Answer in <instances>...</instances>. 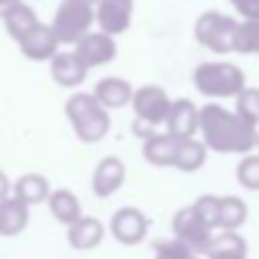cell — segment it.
I'll return each instance as SVG.
<instances>
[{
  "instance_id": "6da1fadb",
  "label": "cell",
  "mask_w": 259,
  "mask_h": 259,
  "mask_svg": "<svg viewBox=\"0 0 259 259\" xmlns=\"http://www.w3.org/2000/svg\"><path fill=\"white\" fill-rule=\"evenodd\" d=\"M200 134L208 150L219 154H247L257 146L255 125L219 103L200 107Z\"/></svg>"
},
{
  "instance_id": "7a4b0ae2",
  "label": "cell",
  "mask_w": 259,
  "mask_h": 259,
  "mask_svg": "<svg viewBox=\"0 0 259 259\" xmlns=\"http://www.w3.org/2000/svg\"><path fill=\"white\" fill-rule=\"evenodd\" d=\"M65 113L75 130V136L85 144H95L109 132L111 119L107 107L93 93H73L65 103Z\"/></svg>"
},
{
  "instance_id": "3957f363",
  "label": "cell",
  "mask_w": 259,
  "mask_h": 259,
  "mask_svg": "<svg viewBox=\"0 0 259 259\" xmlns=\"http://www.w3.org/2000/svg\"><path fill=\"white\" fill-rule=\"evenodd\" d=\"M192 83L198 93L206 97L229 99L237 97L245 89V73L241 67L229 61L200 63L192 73Z\"/></svg>"
},
{
  "instance_id": "277c9868",
  "label": "cell",
  "mask_w": 259,
  "mask_h": 259,
  "mask_svg": "<svg viewBox=\"0 0 259 259\" xmlns=\"http://www.w3.org/2000/svg\"><path fill=\"white\" fill-rule=\"evenodd\" d=\"M237 26L239 22L233 16L223 14L219 10H206L194 22V38L204 49L217 55H227L235 51Z\"/></svg>"
},
{
  "instance_id": "5b68a950",
  "label": "cell",
  "mask_w": 259,
  "mask_h": 259,
  "mask_svg": "<svg viewBox=\"0 0 259 259\" xmlns=\"http://www.w3.org/2000/svg\"><path fill=\"white\" fill-rule=\"evenodd\" d=\"M95 20L93 4L87 0H61L55 16L53 30L57 32L61 45H75L81 36H85Z\"/></svg>"
},
{
  "instance_id": "8992f818",
  "label": "cell",
  "mask_w": 259,
  "mask_h": 259,
  "mask_svg": "<svg viewBox=\"0 0 259 259\" xmlns=\"http://www.w3.org/2000/svg\"><path fill=\"white\" fill-rule=\"evenodd\" d=\"M132 107L136 113V121L154 130V127L166 123L172 101L160 85H144L134 91Z\"/></svg>"
},
{
  "instance_id": "52a82bcc",
  "label": "cell",
  "mask_w": 259,
  "mask_h": 259,
  "mask_svg": "<svg viewBox=\"0 0 259 259\" xmlns=\"http://www.w3.org/2000/svg\"><path fill=\"white\" fill-rule=\"evenodd\" d=\"M172 233L176 239L186 243L194 253H204L212 239V227L196 212V208L192 204L174 212Z\"/></svg>"
},
{
  "instance_id": "ba28073f",
  "label": "cell",
  "mask_w": 259,
  "mask_h": 259,
  "mask_svg": "<svg viewBox=\"0 0 259 259\" xmlns=\"http://www.w3.org/2000/svg\"><path fill=\"white\" fill-rule=\"evenodd\" d=\"M75 53L89 69H93L111 63L117 55V45L113 40V34L99 28L97 32H87L85 36H81L75 42Z\"/></svg>"
},
{
  "instance_id": "9c48e42d",
  "label": "cell",
  "mask_w": 259,
  "mask_h": 259,
  "mask_svg": "<svg viewBox=\"0 0 259 259\" xmlns=\"http://www.w3.org/2000/svg\"><path fill=\"white\" fill-rule=\"evenodd\" d=\"M109 229L113 239L121 245H138L148 233V219L136 206H121L113 212Z\"/></svg>"
},
{
  "instance_id": "30bf717a",
  "label": "cell",
  "mask_w": 259,
  "mask_h": 259,
  "mask_svg": "<svg viewBox=\"0 0 259 259\" xmlns=\"http://www.w3.org/2000/svg\"><path fill=\"white\" fill-rule=\"evenodd\" d=\"M59 36L57 32L53 30L51 24H45V22H38L32 30H28L20 40H18V47H20V53L30 59V61H49L53 59L59 51Z\"/></svg>"
},
{
  "instance_id": "8fae6325",
  "label": "cell",
  "mask_w": 259,
  "mask_h": 259,
  "mask_svg": "<svg viewBox=\"0 0 259 259\" xmlns=\"http://www.w3.org/2000/svg\"><path fill=\"white\" fill-rule=\"evenodd\" d=\"M134 16V0H99L95 10V20L101 30L117 36L123 34Z\"/></svg>"
},
{
  "instance_id": "7c38bea8",
  "label": "cell",
  "mask_w": 259,
  "mask_h": 259,
  "mask_svg": "<svg viewBox=\"0 0 259 259\" xmlns=\"http://www.w3.org/2000/svg\"><path fill=\"white\" fill-rule=\"evenodd\" d=\"M166 132H170L178 140L194 138V134L200 132V109L186 97L172 101L166 119Z\"/></svg>"
},
{
  "instance_id": "4fadbf2b",
  "label": "cell",
  "mask_w": 259,
  "mask_h": 259,
  "mask_svg": "<svg viewBox=\"0 0 259 259\" xmlns=\"http://www.w3.org/2000/svg\"><path fill=\"white\" fill-rule=\"evenodd\" d=\"M125 180V166L117 156H105L93 170L91 188L99 198H107L113 194Z\"/></svg>"
},
{
  "instance_id": "5bb4252c",
  "label": "cell",
  "mask_w": 259,
  "mask_h": 259,
  "mask_svg": "<svg viewBox=\"0 0 259 259\" xmlns=\"http://www.w3.org/2000/svg\"><path fill=\"white\" fill-rule=\"evenodd\" d=\"M89 67L81 61L75 51L57 53L51 59V77L61 87H77L85 81Z\"/></svg>"
},
{
  "instance_id": "9a60e30c",
  "label": "cell",
  "mask_w": 259,
  "mask_h": 259,
  "mask_svg": "<svg viewBox=\"0 0 259 259\" xmlns=\"http://www.w3.org/2000/svg\"><path fill=\"white\" fill-rule=\"evenodd\" d=\"M178 142L180 140L176 136H172L170 132H166V134H152V136H148L144 140L142 156L152 166H162V168L164 166H174Z\"/></svg>"
},
{
  "instance_id": "2e32d148",
  "label": "cell",
  "mask_w": 259,
  "mask_h": 259,
  "mask_svg": "<svg viewBox=\"0 0 259 259\" xmlns=\"http://www.w3.org/2000/svg\"><path fill=\"white\" fill-rule=\"evenodd\" d=\"M103 235H105V229L101 221H97L95 217H79L67 229V239L71 247L77 251H89L97 247L103 241Z\"/></svg>"
},
{
  "instance_id": "e0dca14e",
  "label": "cell",
  "mask_w": 259,
  "mask_h": 259,
  "mask_svg": "<svg viewBox=\"0 0 259 259\" xmlns=\"http://www.w3.org/2000/svg\"><path fill=\"white\" fill-rule=\"evenodd\" d=\"M93 95L107 109H119V107L132 103L134 89H132L130 81H125L121 77H103L95 83Z\"/></svg>"
},
{
  "instance_id": "ac0fdd59",
  "label": "cell",
  "mask_w": 259,
  "mask_h": 259,
  "mask_svg": "<svg viewBox=\"0 0 259 259\" xmlns=\"http://www.w3.org/2000/svg\"><path fill=\"white\" fill-rule=\"evenodd\" d=\"M28 225V204L22 202L18 196L0 200V235L14 237L22 233Z\"/></svg>"
},
{
  "instance_id": "d6986e66",
  "label": "cell",
  "mask_w": 259,
  "mask_h": 259,
  "mask_svg": "<svg viewBox=\"0 0 259 259\" xmlns=\"http://www.w3.org/2000/svg\"><path fill=\"white\" fill-rule=\"evenodd\" d=\"M210 259H225V257H241L247 255V241L231 229H221L219 235H212L206 251Z\"/></svg>"
},
{
  "instance_id": "ffe728a7",
  "label": "cell",
  "mask_w": 259,
  "mask_h": 259,
  "mask_svg": "<svg viewBox=\"0 0 259 259\" xmlns=\"http://www.w3.org/2000/svg\"><path fill=\"white\" fill-rule=\"evenodd\" d=\"M49 194H51V186H49V180L42 174L28 172V174H22L14 182V196H18L28 206L49 200Z\"/></svg>"
},
{
  "instance_id": "44dd1931",
  "label": "cell",
  "mask_w": 259,
  "mask_h": 259,
  "mask_svg": "<svg viewBox=\"0 0 259 259\" xmlns=\"http://www.w3.org/2000/svg\"><path fill=\"white\" fill-rule=\"evenodd\" d=\"M2 20H4V26H6V32L10 34V38H14L16 42L28 32V30H32L40 20L36 18V12L26 4V2H18L16 6H12L4 16H2Z\"/></svg>"
},
{
  "instance_id": "7402d4cb",
  "label": "cell",
  "mask_w": 259,
  "mask_h": 259,
  "mask_svg": "<svg viewBox=\"0 0 259 259\" xmlns=\"http://www.w3.org/2000/svg\"><path fill=\"white\" fill-rule=\"evenodd\" d=\"M206 150H208V146L194 138L180 140L176 158H174V168H178L180 172H196L206 162Z\"/></svg>"
},
{
  "instance_id": "603a6c76",
  "label": "cell",
  "mask_w": 259,
  "mask_h": 259,
  "mask_svg": "<svg viewBox=\"0 0 259 259\" xmlns=\"http://www.w3.org/2000/svg\"><path fill=\"white\" fill-rule=\"evenodd\" d=\"M49 208H51L53 217L67 227L81 217V202L69 188L53 190L49 194Z\"/></svg>"
},
{
  "instance_id": "cb8c5ba5",
  "label": "cell",
  "mask_w": 259,
  "mask_h": 259,
  "mask_svg": "<svg viewBox=\"0 0 259 259\" xmlns=\"http://www.w3.org/2000/svg\"><path fill=\"white\" fill-rule=\"evenodd\" d=\"M249 208L245 204L243 198L239 196H221V204H219V223L217 229H231L237 231L239 227H243V223L247 221Z\"/></svg>"
},
{
  "instance_id": "d4e9b609",
  "label": "cell",
  "mask_w": 259,
  "mask_h": 259,
  "mask_svg": "<svg viewBox=\"0 0 259 259\" xmlns=\"http://www.w3.org/2000/svg\"><path fill=\"white\" fill-rule=\"evenodd\" d=\"M235 53L241 55H259V20L239 22L235 32Z\"/></svg>"
},
{
  "instance_id": "484cf974",
  "label": "cell",
  "mask_w": 259,
  "mask_h": 259,
  "mask_svg": "<svg viewBox=\"0 0 259 259\" xmlns=\"http://www.w3.org/2000/svg\"><path fill=\"white\" fill-rule=\"evenodd\" d=\"M235 111L251 121L253 125L259 123V87H245L237 97H235Z\"/></svg>"
},
{
  "instance_id": "4316f807",
  "label": "cell",
  "mask_w": 259,
  "mask_h": 259,
  "mask_svg": "<svg viewBox=\"0 0 259 259\" xmlns=\"http://www.w3.org/2000/svg\"><path fill=\"white\" fill-rule=\"evenodd\" d=\"M237 180L247 190H259V154H245L237 164Z\"/></svg>"
},
{
  "instance_id": "83f0119b",
  "label": "cell",
  "mask_w": 259,
  "mask_h": 259,
  "mask_svg": "<svg viewBox=\"0 0 259 259\" xmlns=\"http://www.w3.org/2000/svg\"><path fill=\"white\" fill-rule=\"evenodd\" d=\"M154 259H192L194 251L180 239H158L154 243Z\"/></svg>"
},
{
  "instance_id": "f1b7e54d",
  "label": "cell",
  "mask_w": 259,
  "mask_h": 259,
  "mask_svg": "<svg viewBox=\"0 0 259 259\" xmlns=\"http://www.w3.org/2000/svg\"><path fill=\"white\" fill-rule=\"evenodd\" d=\"M219 204H221V196H214V194H202L194 200V208L196 212L212 227L217 229V223H219Z\"/></svg>"
},
{
  "instance_id": "f546056e",
  "label": "cell",
  "mask_w": 259,
  "mask_h": 259,
  "mask_svg": "<svg viewBox=\"0 0 259 259\" xmlns=\"http://www.w3.org/2000/svg\"><path fill=\"white\" fill-rule=\"evenodd\" d=\"M233 8L247 20H259V0H229Z\"/></svg>"
},
{
  "instance_id": "4dcf8cb0",
  "label": "cell",
  "mask_w": 259,
  "mask_h": 259,
  "mask_svg": "<svg viewBox=\"0 0 259 259\" xmlns=\"http://www.w3.org/2000/svg\"><path fill=\"white\" fill-rule=\"evenodd\" d=\"M8 190H10L8 176H6V172H2V170H0V200H4V198H6Z\"/></svg>"
},
{
  "instance_id": "1f68e13d",
  "label": "cell",
  "mask_w": 259,
  "mask_h": 259,
  "mask_svg": "<svg viewBox=\"0 0 259 259\" xmlns=\"http://www.w3.org/2000/svg\"><path fill=\"white\" fill-rule=\"evenodd\" d=\"M20 0H0V16H4L12 6H16Z\"/></svg>"
},
{
  "instance_id": "d6a6232c",
  "label": "cell",
  "mask_w": 259,
  "mask_h": 259,
  "mask_svg": "<svg viewBox=\"0 0 259 259\" xmlns=\"http://www.w3.org/2000/svg\"><path fill=\"white\" fill-rule=\"evenodd\" d=\"M225 259H247V255H241V257H225Z\"/></svg>"
},
{
  "instance_id": "836d02e7",
  "label": "cell",
  "mask_w": 259,
  "mask_h": 259,
  "mask_svg": "<svg viewBox=\"0 0 259 259\" xmlns=\"http://www.w3.org/2000/svg\"><path fill=\"white\" fill-rule=\"evenodd\" d=\"M87 2H91V4H95V2H99V0H87Z\"/></svg>"
},
{
  "instance_id": "e575fe53",
  "label": "cell",
  "mask_w": 259,
  "mask_h": 259,
  "mask_svg": "<svg viewBox=\"0 0 259 259\" xmlns=\"http://www.w3.org/2000/svg\"><path fill=\"white\" fill-rule=\"evenodd\" d=\"M257 148H259V134H257Z\"/></svg>"
},
{
  "instance_id": "d590c367",
  "label": "cell",
  "mask_w": 259,
  "mask_h": 259,
  "mask_svg": "<svg viewBox=\"0 0 259 259\" xmlns=\"http://www.w3.org/2000/svg\"><path fill=\"white\" fill-rule=\"evenodd\" d=\"M192 259H196V257H192Z\"/></svg>"
}]
</instances>
